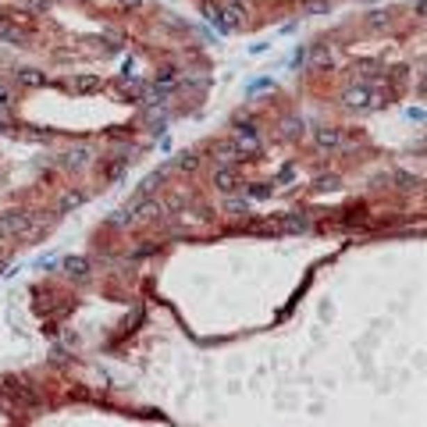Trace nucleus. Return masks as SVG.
Segmentation results:
<instances>
[{
	"mask_svg": "<svg viewBox=\"0 0 427 427\" xmlns=\"http://www.w3.org/2000/svg\"><path fill=\"white\" fill-rule=\"evenodd\" d=\"M89 157H93V154H89L86 146H79V150H68V154L61 157V164H65V168H86V164H89Z\"/></svg>",
	"mask_w": 427,
	"mask_h": 427,
	"instance_id": "obj_12",
	"label": "nucleus"
},
{
	"mask_svg": "<svg viewBox=\"0 0 427 427\" xmlns=\"http://www.w3.org/2000/svg\"><path fill=\"white\" fill-rule=\"evenodd\" d=\"M303 11H307V15H328L331 0H303Z\"/></svg>",
	"mask_w": 427,
	"mask_h": 427,
	"instance_id": "obj_16",
	"label": "nucleus"
},
{
	"mask_svg": "<svg viewBox=\"0 0 427 427\" xmlns=\"http://www.w3.org/2000/svg\"><path fill=\"white\" fill-rule=\"evenodd\" d=\"M104 82H100V75H72L68 79V89L72 93H79V97H89V93H97Z\"/></svg>",
	"mask_w": 427,
	"mask_h": 427,
	"instance_id": "obj_8",
	"label": "nucleus"
},
{
	"mask_svg": "<svg viewBox=\"0 0 427 427\" xmlns=\"http://www.w3.org/2000/svg\"><path fill=\"white\" fill-rule=\"evenodd\" d=\"M214 186H218L221 193H235V189H239L235 164H218V168H214Z\"/></svg>",
	"mask_w": 427,
	"mask_h": 427,
	"instance_id": "obj_4",
	"label": "nucleus"
},
{
	"mask_svg": "<svg viewBox=\"0 0 427 427\" xmlns=\"http://www.w3.org/2000/svg\"><path fill=\"white\" fill-rule=\"evenodd\" d=\"M285 136H289V139H296V136H303V121H296V118H289V121H285Z\"/></svg>",
	"mask_w": 427,
	"mask_h": 427,
	"instance_id": "obj_20",
	"label": "nucleus"
},
{
	"mask_svg": "<svg viewBox=\"0 0 427 427\" xmlns=\"http://www.w3.org/2000/svg\"><path fill=\"white\" fill-rule=\"evenodd\" d=\"M82 203V193H68L65 200H61V210H68V207H79Z\"/></svg>",
	"mask_w": 427,
	"mask_h": 427,
	"instance_id": "obj_22",
	"label": "nucleus"
},
{
	"mask_svg": "<svg viewBox=\"0 0 427 427\" xmlns=\"http://www.w3.org/2000/svg\"><path fill=\"white\" fill-rule=\"evenodd\" d=\"M0 107H11V86L0 79Z\"/></svg>",
	"mask_w": 427,
	"mask_h": 427,
	"instance_id": "obj_21",
	"label": "nucleus"
},
{
	"mask_svg": "<svg viewBox=\"0 0 427 427\" xmlns=\"http://www.w3.org/2000/svg\"><path fill=\"white\" fill-rule=\"evenodd\" d=\"M314 143H317L321 150H339V146H342V129L321 125V129H314Z\"/></svg>",
	"mask_w": 427,
	"mask_h": 427,
	"instance_id": "obj_6",
	"label": "nucleus"
},
{
	"mask_svg": "<svg viewBox=\"0 0 427 427\" xmlns=\"http://www.w3.org/2000/svg\"><path fill=\"white\" fill-rule=\"evenodd\" d=\"M143 89H146V82L129 79V75L118 82V93H121V100H143Z\"/></svg>",
	"mask_w": 427,
	"mask_h": 427,
	"instance_id": "obj_9",
	"label": "nucleus"
},
{
	"mask_svg": "<svg viewBox=\"0 0 427 427\" xmlns=\"http://www.w3.org/2000/svg\"><path fill=\"white\" fill-rule=\"evenodd\" d=\"M168 182V168H161V171H154V175H146L143 178V186H139V196H150V193H157L161 186Z\"/></svg>",
	"mask_w": 427,
	"mask_h": 427,
	"instance_id": "obj_11",
	"label": "nucleus"
},
{
	"mask_svg": "<svg viewBox=\"0 0 427 427\" xmlns=\"http://www.w3.org/2000/svg\"><path fill=\"white\" fill-rule=\"evenodd\" d=\"M360 72H363V79H378V75H385V72H381V65H374V61H363Z\"/></svg>",
	"mask_w": 427,
	"mask_h": 427,
	"instance_id": "obj_19",
	"label": "nucleus"
},
{
	"mask_svg": "<svg viewBox=\"0 0 427 427\" xmlns=\"http://www.w3.org/2000/svg\"><path fill=\"white\" fill-rule=\"evenodd\" d=\"M15 82H18V86H25V89H36V86H43V82H47V75H43V72H36V68H18V72H15Z\"/></svg>",
	"mask_w": 427,
	"mask_h": 427,
	"instance_id": "obj_10",
	"label": "nucleus"
},
{
	"mask_svg": "<svg viewBox=\"0 0 427 427\" xmlns=\"http://www.w3.org/2000/svg\"><path fill=\"white\" fill-rule=\"evenodd\" d=\"M36 228H40V221H36V214H29V210H8L4 218H0V235L22 239V235H33Z\"/></svg>",
	"mask_w": 427,
	"mask_h": 427,
	"instance_id": "obj_1",
	"label": "nucleus"
},
{
	"mask_svg": "<svg viewBox=\"0 0 427 427\" xmlns=\"http://www.w3.org/2000/svg\"><path fill=\"white\" fill-rule=\"evenodd\" d=\"M218 8H221L228 29H242V25H246V4H242V0H221Z\"/></svg>",
	"mask_w": 427,
	"mask_h": 427,
	"instance_id": "obj_3",
	"label": "nucleus"
},
{
	"mask_svg": "<svg viewBox=\"0 0 427 427\" xmlns=\"http://www.w3.org/2000/svg\"><path fill=\"white\" fill-rule=\"evenodd\" d=\"M54 0H33V8H50Z\"/></svg>",
	"mask_w": 427,
	"mask_h": 427,
	"instance_id": "obj_25",
	"label": "nucleus"
},
{
	"mask_svg": "<svg viewBox=\"0 0 427 427\" xmlns=\"http://www.w3.org/2000/svg\"><path fill=\"white\" fill-rule=\"evenodd\" d=\"M196 164H200L196 154H182V157H175V168H178V171H196Z\"/></svg>",
	"mask_w": 427,
	"mask_h": 427,
	"instance_id": "obj_17",
	"label": "nucleus"
},
{
	"mask_svg": "<svg viewBox=\"0 0 427 427\" xmlns=\"http://www.w3.org/2000/svg\"><path fill=\"white\" fill-rule=\"evenodd\" d=\"M0 43H11V47H25L29 43V33L18 29L11 18H0Z\"/></svg>",
	"mask_w": 427,
	"mask_h": 427,
	"instance_id": "obj_5",
	"label": "nucleus"
},
{
	"mask_svg": "<svg viewBox=\"0 0 427 427\" xmlns=\"http://www.w3.org/2000/svg\"><path fill=\"white\" fill-rule=\"evenodd\" d=\"M292 178H296V164H285V168L278 171V178H274V182H271V186H282V189H285V186H289V182H292Z\"/></svg>",
	"mask_w": 427,
	"mask_h": 427,
	"instance_id": "obj_18",
	"label": "nucleus"
},
{
	"mask_svg": "<svg viewBox=\"0 0 427 427\" xmlns=\"http://www.w3.org/2000/svg\"><path fill=\"white\" fill-rule=\"evenodd\" d=\"M342 100H346V107H353V111H371V107H381V97L374 93V89H371L367 82L346 86V89H342Z\"/></svg>",
	"mask_w": 427,
	"mask_h": 427,
	"instance_id": "obj_2",
	"label": "nucleus"
},
{
	"mask_svg": "<svg viewBox=\"0 0 427 427\" xmlns=\"http://www.w3.org/2000/svg\"><path fill=\"white\" fill-rule=\"evenodd\" d=\"M250 193H253L257 200H264V196H271V186H264V182H257V186H253Z\"/></svg>",
	"mask_w": 427,
	"mask_h": 427,
	"instance_id": "obj_23",
	"label": "nucleus"
},
{
	"mask_svg": "<svg viewBox=\"0 0 427 427\" xmlns=\"http://www.w3.org/2000/svg\"><path fill=\"white\" fill-rule=\"evenodd\" d=\"M203 15H207V22H214V25H218L221 33H232V29L225 25V15H221V8H218V4H203Z\"/></svg>",
	"mask_w": 427,
	"mask_h": 427,
	"instance_id": "obj_14",
	"label": "nucleus"
},
{
	"mask_svg": "<svg viewBox=\"0 0 427 427\" xmlns=\"http://www.w3.org/2000/svg\"><path fill=\"white\" fill-rule=\"evenodd\" d=\"M381 22H388V15H385V11H374V18H371V25H381Z\"/></svg>",
	"mask_w": 427,
	"mask_h": 427,
	"instance_id": "obj_24",
	"label": "nucleus"
},
{
	"mask_svg": "<svg viewBox=\"0 0 427 427\" xmlns=\"http://www.w3.org/2000/svg\"><path fill=\"white\" fill-rule=\"evenodd\" d=\"M65 267H68V274H75V278H86V274H89V260L86 257H68Z\"/></svg>",
	"mask_w": 427,
	"mask_h": 427,
	"instance_id": "obj_15",
	"label": "nucleus"
},
{
	"mask_svg": "<svg viewBox=\"0 0 427 427\" xmlns=\"http://www.w3.org/2000/svg\"><path fill=\"white\" fill-rule=\"evenodd\" d=\"M210 154H214V161H218V164H239V161H242L239 146H235L232 139H221V143H214V150H210Z\"/></svg>",
	"mask_w": 427,
	"mask_h": 427,
	"instance_id": "obj_7",
	"label": "nucleus"
},
{
	"mask_svg": "<svg viewBox=\"0 0 427 427\" xmlns=\"http://www.w3.org/2000/svg\"><path fill=\"white\" fill-rule=\"evenodd\" d=\"M278 228H282V232H307L310 221L303 218V214H285V218L278 221Z\"/></svg>",
	"mask_w": 427,
	"mask_h": 427,
	"instance_id": "obj_13",
	"label": "nucleus"
}]
</instances>
